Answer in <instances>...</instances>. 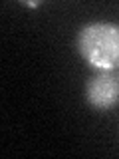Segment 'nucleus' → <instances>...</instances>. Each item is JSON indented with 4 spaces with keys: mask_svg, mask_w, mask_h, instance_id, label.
Segmentation results:
<instances>
[{
    "mask_svg": "<svg viewBox=\"0 0 119 159\" xmlns=\"http://www.w3.org/2000/svg\"><path fill=\"white\" fill-rule=\"evenodd\" d=\"M77 52L97 72L119 68V26L113 22H93L77 32Z\"/></svg>",
    "mask_w": 119,
    "mask_h": 159,
    "instance_id": "obj_1",
    "label": "nucleus"
},
{
    "mask_svg": "<svg viewBox=\"0 0 119 159\" xmlns=\"http://www.w3.org/2000/svg\"><path fill=\"white\" fill-rule=\"evenodd\" d=\"M86 99L95 109L115 107L119 103V78L113 72H97L86 84Z\"/></svg>",
    "mask_w": 119,
    "mask_h": 159,
    "instance_id": "obj_2",
    "label": "nucleus"
},
{
    "mask_svg": "<svg viewBox=\"0 0 119 159\" xmlns=\"http://www.w3.org/2000/svg\"><path fill=\"white\" fill-rule=\"evenodd\" d=\"M26 6H40V2H24Z\"/></svg>",
    "mask_w": 119,
    "mask_h": 159,
    "instance_id": "obj_3",
    "label": "nucleus"
}]
</instances>
